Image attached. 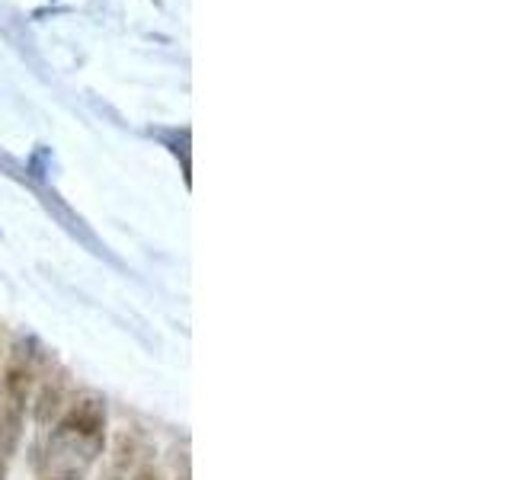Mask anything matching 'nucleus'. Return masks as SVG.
<instances>
[{
    "mask_svg": "<svg viewBox=\"0 0 512 480\" xmlns=\"http://www.w3.org/2000/svg\"><path fill=\"white\" fill-rule=\"evenodd\" d=\"M106 445V404L96 397H80L64 410L48 439V461H55V474H84L87 464Z\"/></svg>",
    "mask_w": 512,
    "mask_h": 480,
    "instance_id": "nucleus-1",
    "label": "nucleus"
},
{
    "mask_svg": "<svg viewBox=\"0 0 512 480\" xmlns=\"http://www.w3.org/2000/svg\"><path fill=\"white\" fill-rule=\"evenodd\" d=\"M4 477H7V461L0 458V480H4Z\"/></svg>",
    "mask_w": 512,
    "mask_h": 480,
    "instance_id": "nucleus-5",
    "label": "nucleus"
},
{
    "mask_svg": "<svg viewBox=\"0 0 512 480\" xmlns=\"http://www.w3.org/2000/svg\"><path fill=\"white\" fill-rule=\"evenodd\" d=\"M112 480H122V477H112Z\"/></svg>",
    "mask_w": 512,
    "mask_h": 480,
    "instance_id": "nucleus-6",
    "label": "nucleus"
},
{
    "mask_svg": "<svg viewBox=\"0 0 512 480\" xmlns=\"http://www.w3.org/2000/svg\"><path fill=\"white\" fill-rule=\"evenodd\" d=\"M45 480H80V477H74V474H52V477H45Z\"/></svg>",
    "mask_w": 512,
    "mask_h": 480,
    "instance_id": "nucleus-4",
    "label": "nucleus"
},
{
    "mask_svg": "<svg viewBox=\"0 0 512 480\" xmlns=\"http://www.w3.org/2000/svg\"><path fill=\"white\" fill-rule=\"evenodd\" d=\"M64 400H68V384L61 375H45V381L36 391V404H32V420L39 426H52L64 413Z\"/></svg>",
    "mask_w": 512,
    "mask_h": 480,
    "instance_id": "nucleus-2",
    "label": "nucleus"
},
{
    "mask_svg": "<svg viewBox=\"0 0 512 480\" xmlns=\"http://www.w3.org/2000/svg\"><path fill=\"white\" fill-rule=\"evenodd\" d=\"M135 480H160V474H157L154 468H141Z\"/></svg>",
    "mask_w": 512,
    "mask_h": 480,
    "instance_id": "nucleus-3",
    "label": "nucleus"
}]
</instances>
